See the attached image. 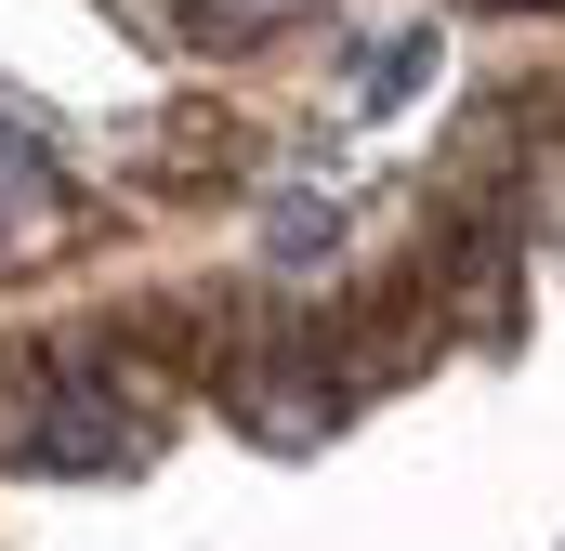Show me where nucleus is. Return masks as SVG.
Masks as SVG:
<instances>
[{
  "label": "nucleus",
  "instance_id": "3",
  "mask_svg": "<svg viewBox=\"0 0 565 551\" xmlns=\"http://www.w3.org/2000/svg\"><path fill=\"white\" fill-rule=\"evenodd\" d=\"M422 66H434V40L408 26L395 53H369V106H395V93H422Z\"/></svg>",
  "mask_w": 565,
  "mask_h": 551
},
{
  "label": "nucleus",
  "instance_id": "2",
  "mask_svg": "<svg viewBox=\"0 0 565 551\" xmlns=\"http://www.w3.org/2000/svg\"><path fill=\"white\" fill-rule=\"evenodd\" d=\"M13 446H40V460H66V473H119V460H132V420H106V408H79V395H66L53 420H26Z\"/></svg>",
  "mask_w": 565,
  "mask_h": 551
},
{
  "label": "nucleus",
  "instance_id": "1",
  "mask_svg": "<svg viewBox=\"0 0 565 551\" xmlns=\"http://www.w3.org/2000/svg\"><path fill=\"white\" fill-rule=\"evenodd\" d=\"M53 224H66V171H53L26 132H0V250H40Z\"/></svg>",
  "mask_w": 565,
  "mask_h": 551
},
{
  "label": "nucleus",
  "instance_id": "4",
  "mask_svg": "<svg viewBox=\"0 0 565 551\" xmlns=\"http://www.w3.org/2000/svg\"><path fill=\"white\" fill-rule=\"evenodd\" d=\"M198 13H211V26H224V40H250V26H277L289 0H198Z\"/></svg>",
  "mask_w": 565,
  "mask_h": 551
}]
</instances>
